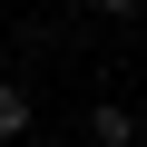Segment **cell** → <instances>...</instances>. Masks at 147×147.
Wrapping results in <instances>:
<instances>
[{
  "label": "cell",
  "instance_id": "2",
  "mask_svg": "<svg viewBox=\"0 0 147 147\" xmlns=\"http://www.w3.org/2000/svg\"><path fill=\"white\" fill-rule=\"evenodd\" d=\"M88 137H98V147H127V137H137V118H127V108H118V98H108V108H98V118H88Z\"/></svg>",
  "mask_w": 147,
  "mask_h": 147
},
{
  "label": "cell",
  "instance_id": "3",
  "mask_svg": "<svg viewBox=\"0 0 147 147\" xmlns=\"http://www.w3.org/2000/svg\"><path fill=\"white\" fill-rule=\"evenodd\" d=\"M88 10H98V20H137V0H88Z\"/></svg>",
  "mask_w": 147,
  "mask_h": 147
},
{
  "label": "cell",
  "instance_id": "1",
  "mask_svg": "<svg viewBox=\"0 0 147 147\" xmlns=\"http://www.w3.org/2000/svg\"><path fill=\"white\" fill-rule=\"evenodd\" d=\"M30 118H39L30 88H20V79H0V137H30Z\"/></svg>",
  "mask_w": 147,
  "mask_h": 147
},
{
  "label": "cell",
  "instance_id": "4",
  "mask_svg": "<svg viewBox=\"0 0 147 147\" xmlns=\"http://www.w3.org/2000/svg\"><path fill=\"white\" fill-rule=\"evenodd\" d=\"M39 147H69V137H39Z\"/></svg>",
  "mask_w": 147,
  "mask_h": 147
}]
</instances>
